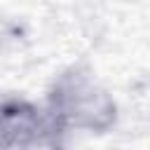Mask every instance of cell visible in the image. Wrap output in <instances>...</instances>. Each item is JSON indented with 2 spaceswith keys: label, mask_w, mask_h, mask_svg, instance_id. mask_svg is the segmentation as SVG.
<instances>
[{
  "label": "cell",
  "mask_w": 150,
  "mask_h": 150,
  "mask_svg": "<svg viewBox=\"0 0 150 150\" xmlns=\"http://www.w3.org/2000/svg\"><path fill=\"white\" fill-rule=\"evenodd\" d=\"M45 108L63 134H105L117 122L112 94L84 66H68L52 80Z\"/></svg>",
  "instance_id": "1"
},
{
  "label": "cell",
  "mask_w": 150,
  "mask_h": 150,
  "mask_svg": "<svg viewBox=\"0 0 150 150\" xmlns=\"http://www.w3.org/2000/svg\"><path fill=\"white\" fill-rule=\"evenodd\" d=\"M66 134L35 101L0 91V150H63Z\"/></svg>",
  "instance_id": "2"
}]
</instances>
